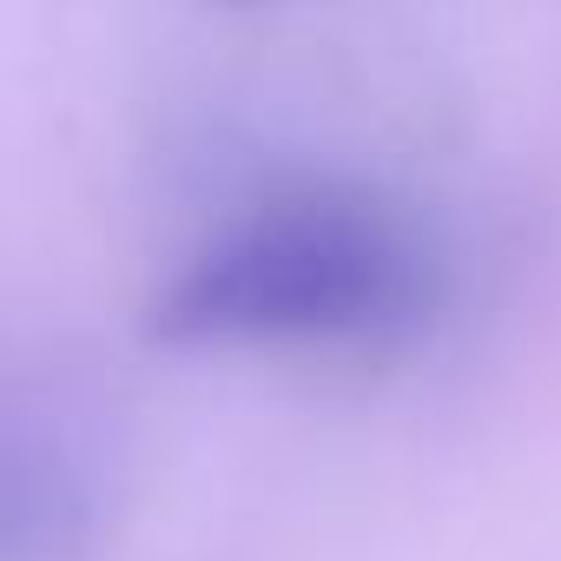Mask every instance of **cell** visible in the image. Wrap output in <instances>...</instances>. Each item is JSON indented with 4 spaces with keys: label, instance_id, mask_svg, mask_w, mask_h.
Returning <instances> with one entry per match:
<instances>
[{
    "label": "cell",
    "instance_id": "2",
    "mask_svg": "<svg viewBox=\"0 0 561 561\" xmlns=\"http://www.w3.org/2000/svg\"><path fill=\"white\" fill-rule=\"evenodd\" d=\"M225 8H244V0H225Z\"/></svg>",
    "mask_w": 561,
    "mask_h": 561
},
{
    "label": "cell",
    "instance_id": "1",
    "mask_svg": "<svg viewBox=\"0 0 561 561\" xmlns=\"http://www.w3.org/2000/svg\"><path fill=\"white\" fill-rule=\"evenodd\" d=\"M443 264L364 192L271 198L198 238L146 298L159 351H364L430 324Z\"/></svg>",
    "mask_w": 561,
    "mask_h": 561
}]
</instances>
